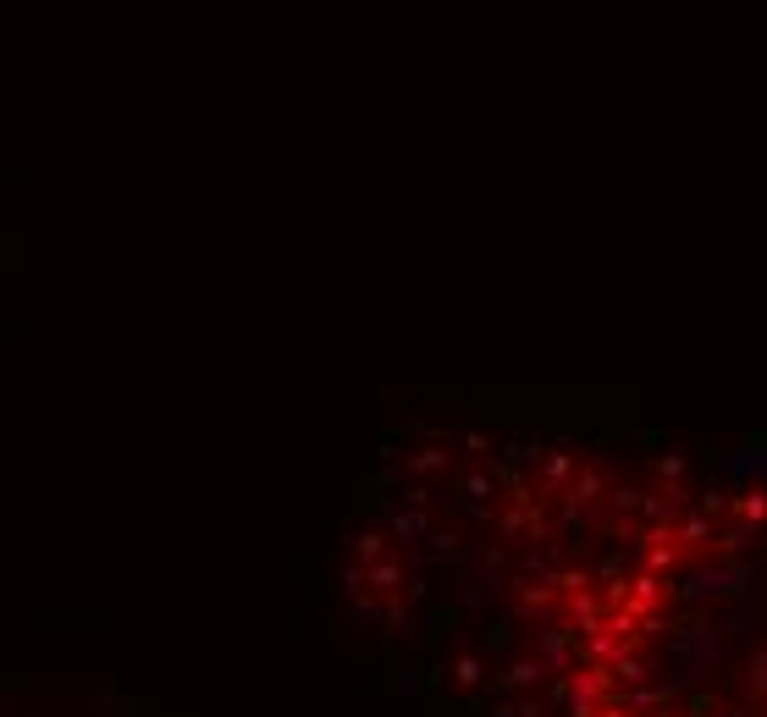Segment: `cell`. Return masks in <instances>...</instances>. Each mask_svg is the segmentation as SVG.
<instances>
[{
    "instance_id": "1",
    "label": "cell",
    "mask_w": 767,
    "mask_h": 717,
    "mask_svg": "<svg viewBox=\"0 0 767 717\" xmlns=\"http://www.w3.org/2000/svg\"><path fill=\"white\" fill-rule=\"evenodd\" d=\"M674 657H679V684H695L718 657H723V629L713 618H690L674 634Z\"/></svg>"
},
{
    "instance_id": "2",
    "label": "cell",
    "mask_w": 767,
    "mask_h": 717,
    "mask_svg": "<svg viewBox=\"0 0 767 717\" xmlns=\"http://www.w3.org/2000/svg\"><path fill=\"white\" fill-rule=\"evenodd\" d=\"M541 663H546V673H575L569 629H541Z\"/></svg>"
},
{
    "instance_id": "3",
    "label": "cell",
    "mask_w": 767,
    "mask_h": 717,
    "mask_svg": "<svg viewBox=\"0 0 767 717\" xmlns=\"http://www.w3.org/2000/svg\"><path fill=\"white\" fill-rule=\"evenodd\" d=\"M607 668H613V679H624V684H646V679H652V663H646V657H635V645H630L624 657H613Z\"/></svg>"
},
{
    "instance_id": "4",
    "label": "cell",
    "mask_w": 767,
    "mask_h": 717,
    "mask_svg": "<svg viewBox=\"0 0 767 717\" xmlns=\"http://www.w3.org/2000/svg\"><path fill=\"white\" fill-rule=\"evenodd\" d=\"M674 695V684H635L630 690V712H663Z\"/></svg>"
},
{
    "instance_id": "5",
    "label": "cell",
    "mask_w": 767,
    "mask_h": 717,
    "mask_svg": "<svg viewBox=\"0 0 767 717\" xmlns=\"http://www.w3.org/2000/svg\"><path fill=\"white\" fill-rule=\"evenodd\" d=\"M751 624H756V607H751V602H740V607H734V618H729V629H723V640H745V634H751Z\"/></svg>"
},
{
    "instance_id": "6",
    "label": "cell",
    "mask_w": 767,
    "mask_h": 717,
    "mask_svg": "<svg viewBox=\"0 0 767 717\" xmlns=\"http://www.w3.org/2000/svg\"><path fill=\"white\" fill-rule=\"evenodd\" d=\"M740 519H745V530H756V525L767 519V496H762V491H751V496L740 502Z\"/></svg>"
},
{
    "instance_id": "7",
    "label": "cell",
    "mask_w": 767,
    "mask_h": 717,
    "mask_svg": "<svg viewBox=\"0 0 767 717\" xmlns=\"http://www.w3.org/2000/svg\"><path fill=\"white\" fill-rule=\"evenodd\" d=\"M707 535H713V519H707V514H690V519H684V546H702Z\"/></svg>"
},
{
    "instance_id": "8",
    "label": "cell",
    "mask_w": 767,
    "mask_h": 717,
    "mask_svg": "<svg viewBox=\"0 0 767 717\" xmlns=\"http://www.w3.org/2000/svg\"><path fill=\"white\" fill-rule=\"evenodd\" d=\"M541 673H546V663H514L508 668V684H536Z\"/></svg>"
},
{
    "instance_id": "9",
    "label": "cell",
    "mask_w": 767,
    "mask_h": 717,
    "mask_svg": "<svg viewBox=\"0 0 767 717\" xmlns=\"http://www.w3.org/2000/svg\"><path fill=\"white\" fill-rule=\"evenodd\" d=\"M751 690H756V695H767V652H756V657H751Z\"/></svg>"
},
{
    "instance_id": "10",
    "label": "cell",
    "mask_w": 767,
    "mask_h": 717,
    "mask_svg": "<svg viewBox=\"0 0 767 717\" xmlns=\"http://www.w3.org/2000/svg\"><path fill=\"white\" fill-rule=\"evenodd\" d=\"M729 717H740V712H729Z\"/></svg>"
}]
</instances>
